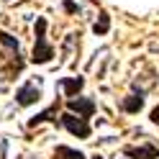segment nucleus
<instances>
[{"mask_svg": "<svg viewBox=\"0 0 159 159\" xmlns=\"http://www.w3.org/2000/svg\"><path fill=\"white\" fill-rule=\"evenodd\" d=\"M52 57H54V49L46 41V18H36V41H34L31 62L34 64H46V62H52Z\"/></svg>", "mask_w": 159, "mask_h": 159, "instance_id": "obj_1", "label": "nucleus"}, {"mask_svg": "<svg viewBox=\"0 0 159 159\" xmlns=\"http://www.w3.org/2000/svg\"><path fill=\"white\" fill-rule=\"evenodd\" d=\"M62 126H64L72 136H77V139H87V136H90V123H87V118L75 116L72 111L62 113Z\"/></svg>", "mask_w": 159, "mask_h": 159, "instance_id": "obj_2", "label": "nucleus"}, {"mask_svg": "<svg viewBox=\"0 0 159 159\" xmlns=\"http://www.w3.org/2000/svg\"><path fill=\"white\" fill-rule=\"evenodd\" d=\"M67 111H72L82 118H90L95 113V100L93 98H69L67 100Z\"/></svg>", "mask_w": 159, "mask_h": 159, "instance_id": "obj_3", "label": "nucleus"}, {"mask_svg": "<svg viewBox=\"0 0 159 159\" xmlns=\"http://www.w3.org/2000/svg\"><path fill=\"white\" fill-rule=\"evenodd\" d=\"M39 98H41V90H39V85H34V82H26V85L21 87V90L16 93V103L26 108V105H34V103L39 100Z\"/></svg>", "mask_w": 159, "mask_h": 159, "instance_id": "obj_4", "label": "nucleus"}, {"mask_svg": "<svg viewBox=\"0 0 159 159\" xmlns=\"http://www.w3.org/2000/svg\"><path fill=\"white\" fill-rule=\"evenodd\" d=\"M123 154L131 157V159H159V146H154V144H141L139 149L136 146H126Z\"/></svg>", "mask_w": 159, "mask_h": 159, "instance_id": "obj_5", "label": "nucleus"}, {"mask_svg": "<svg viewBox=\"0 0 159 159\" xmlns=\"http://www.w3.org/2000/svg\"><path fill=\"white\" fill-rule=\"evenodd\" d=\"M82 85H85L82 77H64V80H59V87L64 90L67 98H75L80 90H82Z\"/></svg>", "mask_w": 159, "mask_h": 159, "instance_id": "obj_6", "label": "nucleus"}, {"mask_svg": "<svg viewBox=\"0 0 159 159\" xmlns=\"http://www.w3.org/2000/svg\"><path fill=\"white\" fill-rule=\"evenodd\" d=\"M121 108H123L126 113H139V111L144 108V93L139 90V93H134V95H128L126 100L121 103Z\"/></svg>", "mask_w": 159, "mask_h": 159, "instance_id": "obj_7", "label": "nucleus"}, {"mask_svg": "<svg viewBox=\"0 0 159 159\" xmlns=\"http://www.w3.org/2000/svg\"><path fill=\"white\" fill-rule=\"evenodd\" d=\"M57 111H59V100L52 105V108H49V111H44V113H36L34 118H31V121H28V128H34V126H39V123H44V121H57Z\"/></svg>", "mask_w": 159, "mask_h": 159, "instance_id": "obj_8", "label": "nucleus"}, {"mask_svg": "<svg viewBox=\"0 0 159 159\" xmlns=\"http://www.w3.org/2000/svg\"><path fill=\"white\" fill-rule=\"evenodd\" d=\"M52 159H85V154L77 152V149H69V146H57Z\"/></svg>", "mask_w": 159, "mask_h": 159, "instance_id": "obj_9", "label": "nucleus"}, {"mask_svg": "<svg viewBox=\"0 0 159 159\" xmlns=\"http://www.w3.org/2000/svg\"><path fill=\"white\" fill-rule=\"evenodd\" d=\"M0 44H3V46H8L13 54H18V57H21V44H18V39H16V36L5 34V31H0Z\"/></svg>", "mask_w": 159, "mask_h": 159, "instance_id": "obj_10", "label": "nucleus"}, {"mask_svg": "<svg viewBox=\"0 0 159 159\" xmlns=\"http://www.w3.org/2000/svg\"><path fill=\"white\" fill-rule=\"evenodd\" d=\"M95 34L98 36H103V34H108V28H111V16H108V13H100V18H98V21H95Z\"/></svg>", "mask_w": 159, "mask_h": 159, "instance_id": "obj_11", "label": "nucleus"}, {"mask_svg": "<svg viewBox=\"0 0 159 159\" xmlns=\"http://www.w3.org/2000/svg\"><path fill=\"white\" fill-rule=\"evenodd\" d=\"M64 8H67V13H77V5L72 0H64Z\"/></svg>", "mask_w": 159, "mask_h": 159, "instance_id": "obj_12", "label": "nucleus"}, {"mask_svg": "<svg viewBox=\"0 0 159 159\" xmlns=\"http://www.w3.org/2000/svg\"><path fill=\"white\" fill-rule=\"evenodd\" d=\"M152 121H154V123H159V105L152 111Z\"/></svg>", "mask_w": 159, "mask_h": 159, "instance_id": "obj_13", "label": "nucleus"}, {"mask_svg": "<svg viewBox=\"0 0 159 159\" xmlns=\"http://www.w3.org/2000/svg\"><path fill=\"white\" fill-rule=\"evenodd\" d=\"M93 159H103V157H100V154H95V157H93Z\"/></svg>", "mask_w": 159, "mask_h": 159, "instance_id": "obj_14", "label": "nucleus"}]
</instances>
